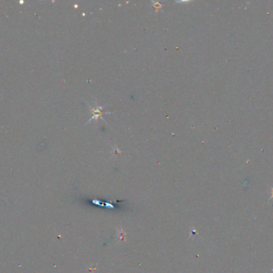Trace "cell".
Wrapping results in <instances>:
<instances>
[{
    "label": "cell",
    "instance_id": "6da1fadb",
    "mask_svg": "<svg viewBox=\"0 0 273 273\" xmlns=\"http://www.w3.org/2000/svg\"><path fill=\"white\" fill-rule=\"evenodd\" d=\"M270 199H273V188H271V197L269 198V200Z\"/></svg>",
    "mask_w": 273,
    "mask_h": 273
}]
</instances>
